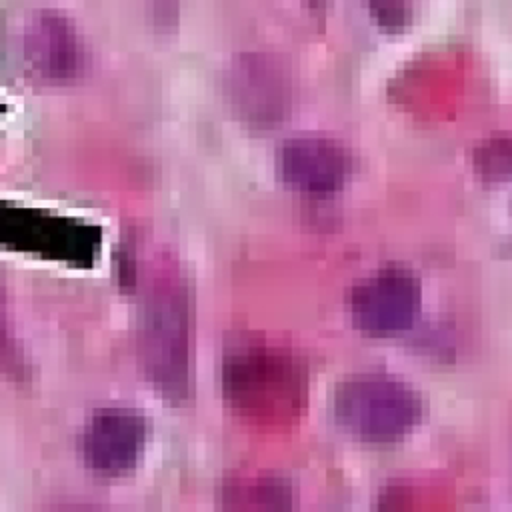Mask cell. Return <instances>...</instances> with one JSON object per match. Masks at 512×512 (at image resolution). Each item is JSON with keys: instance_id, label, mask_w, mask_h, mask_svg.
I'll return each mask as SVG.
<instances>
[{"instance_id": "cell-3", "label": "cell", "mask_w": 512, "mask_h": 512, "mask_svg": "<svg viewBox=\"0 0 512 512\" xmlns=\"http://www.w3.org/2000/svg\"><path fill=\"white\" fill-rule=\"evenodd\" d=\"M30 52L34 64L52 78L72 76L80 66V46L66 18L46 12L30 30Z\"/></svg>"}, {"instance_id": "cell-1", "label": "cell", "mask_w": 512, "mask_h": 512, "mask_svg": "<svg viewBox=\"0 0 512 512\" xmlns=\"http://www.w3.org/2000/svg\"><path fill=\"white\" fill-rule=\"evenodd\" d=\"M146 440L148 426L142 412L126 406L100 408L84 430V460L98 474L118 476L136 466Z\"/></svg>"}, {"instance_id": "cell-2", "label": "cell", "mask_w": 512, "mask_h": 512, "mask_svg": "<svg viewBox=\"0 0 512 512\" xmlns=\"http://www.w3.org/2000/svg\"><path fill=\"white\" fill-rule=\"evenodd\" d=\"M282 178L306 194H328L340 188L346 176V156L326 138H294L280 150Z\"/></svg>"}]
</instances>
